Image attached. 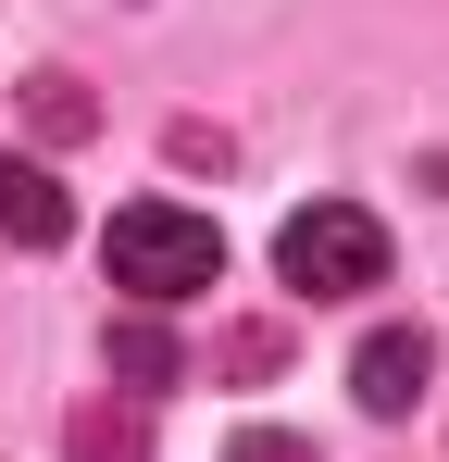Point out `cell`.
Instances as JSON below:
<instances>
[{
    "instance_id": "cell-1",
    "label": "cell",
    "mask_w": 449,
    "mask_h": 462,
    "mask_svg": "<svg viewBox=\"0 0 449 462\" xmlns=\"http://www.w3.org/2000/svg\"><path fill=\"white\" fill-rule=\"evenodd\" d=\"M113 288L138 312H175L200 288H224V226L188 213V200H125L113 213Z\"/></svg>"
},
{
    "instance_id": "cell-2",
    "label": "cell",
    "mask_w": 449,
    "mask_h": 462,
    "mask_svg": "<svg viewBox=\"0 0 449 462\" xmlns=\"http://www.w3.org/2000/svg\"><path fill=\"white\" fill-rule=\"evenodd\" d=\"M275 275L299 300H362V288H387V226L362 200H312V213L275 226Z\"/></svg>"
},
{
    "instance_id": "cell-3",
    "label": "cell",
    "mask_w": 449,
    "mask_h": 462,
    "mask_svg": "<svg viewBox=\"0 0 449 462\" xmlns=\"http://www.w3.org/2000/svg\"><path fill=\"white\" fill-rule=\"evenodd\" d=\"M425 387H437V350H425V325H374L362 350H350V400H362L374 425H399Z\"/></svg>"
},
{
    "instance_id": "cell-4",
    "label": "cell",
    "mask_w": 449,
    "mask_h": 462,
    "mask_svg": "<svg viewBox=\"0 0 449 462\" xmlns=\"http://www.w3.org/2000/svg\"><path fill=\"white\" fill-rule=\"evenodd\" d=\"M0 237H13V250H50V237H75V200H63V175H50V162L0 151Z\"/></svg>"
},
{
    "instance_id": "cell-5",
    "label": "cell",
    "mask_w": 449,
    "mask_h": 462,
    "mask_svg": "<svg viewBox=\"0 0 449 462\" xmlns=\"http://www.w3.org/2000/svg\"><path fill=\"white\" fill-rule=\"evenodd\" d=\"M63 462H150V412L138 400H87L63 425Z\"/></svg>"
},
{
    "instance_id": "cell-6",
    "label": "cell",
    "mask_w": 449,
    "mask_h": 462,
    "mask_svg": "<svg viewBox=\"0 0 449 462\" xmlns=\"http://www.w3.org/2000/svg\"><path fill=\"white\" fill-rule=\"evenodd\" d=\"M113 375H125V400H150V387L188 375V350L162 337V312H125V325H113Z\"/></svg>"
},
{
    "instance_id": "cell-7",
    "label": "cell",
    "mask_w": 449,
    "mask_h": 462,
    "mask_svg": "<svg viewBox=\"0 0 449 462\" xmlns=\"http://www.w3.org/2000/svg\"><path fill=\"white\" fill-rule=\"evenodd\" d=\"M25 113H38V138H87V125H100V100L75 76H25Z\"/></svg>"
},
{
    "instance_id": "cell-8",
    "label": "cell",
    "mask_w": 449,
    "mask_h": 462,
    "mask_svg": "<svg viewBox=\"0 0 449 462\" xmlns=\"http://www.w3.org/2000/svg\"><path fill=\"white\" fill-rule=\"evenodd\" d=\"M224 462H325V450H312V438H288V425H250Z\"/></svg>"
}]
</instances>
